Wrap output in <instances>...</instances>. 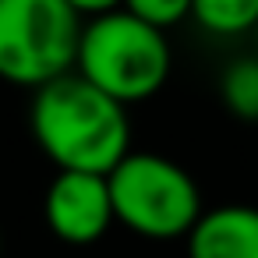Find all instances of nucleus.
Instances as JSON below:
<instances>
[{
  "mask_svg": "<svg viewBox=\"0 0 258 258\" xmlns=\"http://www.w3.org/2000/svg\"><path fill=\"white\" fill-rule=\"evenodd\" d=\"M191 18L202 32L216 39L254 36L258 29V0H191Z\"/></svg>",
  "mask_w": 258,
  "mask_h": 258,
  "instance_id": "7",
  "label": "nucleus"
},
{
  "mask_svg": "<svg viewBox=\"0 0 258 258\" xmlns=\"http://www.w3.org/2000/svg\"><path fill=\"white\" fill-rule=\"evenodd\" d=\"M170 68L173 53L166 32L124 8L89 18L82 29L75 71L124 106L152 99L166 85Z\"/></svg>",
  "mask_w": 258,
  "mask_h": 258,
  "instance_id": "2",
  "label": "nucleus"
},
{
  "mask_svg": "<svg viewBox=\"0 0 258 258\" xmlns=\"http://www.w3.org/2000/svg\"><path fill=\"white\" fill-rule=\"evenodd\" d=\"M106 180L117 223L145 240H180L205 212L195 177L159 152H127Z\"/></svg>",
  "mask_w": 258,
  "mask_h": 258,
  "instance_id": "3",
  "label": "nucleus"
},
{
  "mask_svg": "<svg viewBox=\"0 0 258 258\" xmlns=\"http://www.w3.org/2000/svg\"><path fill=\"white\" fill-rule=\"evenodd\" d=\"M124 11L138 15L142 22L156 29H173L184 18H191V0H124Z\"/></svg>",
  "mask_w": 258,
  "mask_h": 258,
  "instance_id": "9",
  "label": "nucleus"
},
{
  "mask_svg": "<svg viewBox=\"0 0 258 258\" xmlns=\"http://www.w3.org/2000/svg\"><path fill=\"white\" fill-rule=\"evenodd\" d=\"M29 131L57 170L110 173L131 152L127 106L68 71L32 92Z\"/></svg>",
  "mask_w": 258,
  "mask_h": 258,
  "instance_id": "1",
  "label": "nucleus"
},
{
  "mask_svg": "<svg viewBox=\"0 0 258 258\" xmlns=\"http://www.w3.org/2000/svg\"><path fill=\"white\" fill-rule=\"evenodd\" d=\"M254 53H258V29H254Z\"/></svg>",
  "mask_w": 258,
  "mask_h": 258,
  "instance_id": "11",
  "label": "nucleus"
},
{
  "mask_svg": "<svg viewBox=\"0 0 258 258\" xmlns=\"http://www.w3.org/2000/svg\"><path fill=\"white\" fill-rule=\"evenodd\" d=\"M68 4H71L82 18H99V15L120 11V8H124V0H68Z\"/></svg>",
  "mask_w": 258,
  "mask_h": 258,
  "instance_id": "10",
  "label": "nucleus"
},
{
  "mask_svg": "<svg viewBox=\"0 0 258 258\" xmlns=\"http://www.w3.org/2000/svg\"><path fill=\"white\" fill-rule=\"evenodd\" d=\"M82 29L68 0H0V78L36 92L75 71Z\"/></svg>",
  "mask_w": 258,
  "mask_h": 258,
  "instance_id": "4",
  "label": "nucleus"
},
{
  "mask_svg": "<svg viewBox=\"0 0 258 258\" xmlns=\"http://www.w3.org/2000/svg\"><path fill=\"white\" fill-rule=\"evenodd\" d=\"M184 240L187 258H258V209L240 202L205 209Z\"/></svg>",
  "mask_w": 258,
  "mask_h": 258,
  "instance_id": "6",
  "label": "nucleus"
},
{
  "mask_svg": "<svg viewBox=\"0 0 258 258\" xmlns=\"http://www.w3.org/2000/svg\"><path fill=\"white\" fill-rule=\"evenodd\" d=\"M43 219L50 233L71 247H89L117 223L106 173L60 170L43 195Z\"/></svg>",
  "mask_w": 258,
  "mask_h": 258,
  "instance_id": "5",
  "label": "nucleus"
},
{
  "mask_svg": "<svg viewBox=\"0 0 258 258\" xmlns=\"http://www.w3.org/2000/svg\"><path fill=\"white\" fill-rule=\"evenodd\" d=\"M219 99L230 117L258 124V53L233 57L219 75Z\"/></svg>",
  "mask_w": 258,
  "mask_h": 258,
  "instance_id": "8",
  "label": "nucleus"
}]
</instances>
